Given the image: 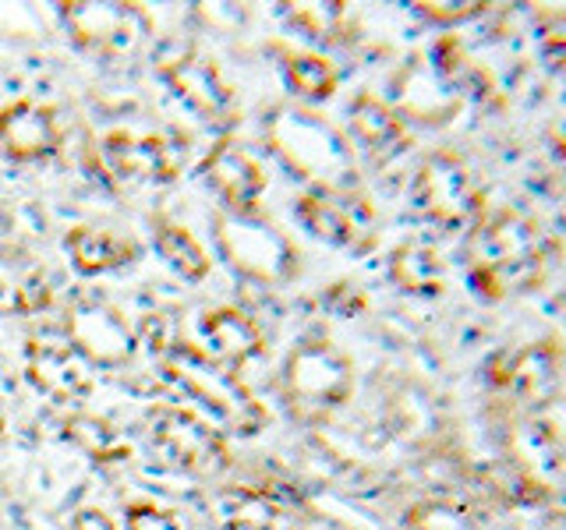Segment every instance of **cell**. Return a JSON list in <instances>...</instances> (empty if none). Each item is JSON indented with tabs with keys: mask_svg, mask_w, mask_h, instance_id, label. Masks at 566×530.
I'll return each instance as SVG.
<instances>
[{
	"mask_svg": "<svg viewBox=\"0 0 566 530\" xmlns=\"http://www.w3.org/2000/svg\"><path fill=\"white\" fill-rule=\"evenodd\" d=\"M128 530H185V527L170 509H159L153 502H135L128 506Z\"/></svg>",
	"mask_w": 566,
	"mask_h": 530,
	"instance_id": "cell-27",
	"label": "cell"
},
{
	"mask_svg": "<svg viewBox=\"0 0 566 530\" xmlns=\"http://www.w3.org/2000/svg\"><path fill=\"white\" fill-rule=\"evenodd\" d=\"M67 340L78 347L82 358L99 364H128L135 358V332L124 318L99 300L75 305L67 315Z\"/></svg>",
	"mask_w": 566,
	"mask_h": 530,
	"instance_id": "cell-12",
	"label": "cell"
},
{
	"mask_svg": "<svg viewBox=\"0 0 566 530\" xmlns=\"http://www.w3.org/2000/svg\"><path fill=\"white\" fill-rule=\"evenodd\" d=\"M407 527L411 530H474L468 512L457 506H447V502H424V506L411 509Z\"/></svg>",
	"mask_w": 566,
	"mask_h": 530,
	"instance_id": "cell-26",
	"label": "cell"
},
{
	"mask_svg": "<svg viewBox=\"0 0 566 530\" xmlns=\"http://www.w3.org/2000/svg\"><path fill=\"white\" fill-rule=\"evenodd\" d=\"M106 159L120 177L135 181H174L185 163V149L167 135H128L114 131L103 141Z\"/></svg>",
	"mask_w": 566,
	"mask_h": 530,
	"instance_id": "cell-13",
	"label": "cell"
},
{
	"mask_svg": "<svg viewBox=\"0 0 566 530\" xmlns=\"http://www.w3.org/2000/svg\"><path fill=\"white\" fill-rule=\"evenodd\" d=\"M336 18H340V8H301L297 11V22L308 29V35H318V40H326V32L336 25Z\"/></svg>",
	"mask_w": 566,
	"mask_h": 530,
	"instance_id": "cell-28",
	"label": "cell"
},
{
	"mask_svg": "<svg viewBox=\"0 0 566 530\" xmlns=\"http://www.w3.org/2000/svg\"><path fill=\"white\" fill-rule=\"evenodd\" d=\"M553 265V241L545 230L521 216V212H500L478 223L471 244V283L485 297H506L535 290Z\"/></svg>",
	"mask_w": 566,
	"mask_h": 530,
	"instance_id": "cell-1",
	"label": "cell"
},
{
	"mask_svg": "<svg viewBox=\"0 0 566 530\" xmlns=\"http://www.w3.org/2000/svg\"><path fill=\"white\" fill-rule=\"evenodd\" d=\"M297 216L315 237L340 244V247H365L371 241V223H376V212H371L365 199L347 191H333V188L301 194Z\"/></svg>",
	"mask_w": 566,
	"mask_h": 530,
	"instance_id": "cell-10",
	"label": "cell"
},
{
	"mask_svg": "<svg viewBox=\"0 0 566 530\" xmlns=\"http://www.w3.org/2000/svg\"><path fill=\"white\" fill-rule=\"evenodd\" d=\"M217 241L223 258L234 265L238 273L259 283H283L297 269L291 241L280 234L276 226L252 220V216H220L217 220Z\"/></svg>",
	"mask_w": 566,
	"mask_h": 530,
	"instance_id": "cell-5",
	"label": "cell"
},
{
	"mask_svg": "<svg viewBox=\"0 0 566 530\" xmlns=\"http://www.w3.org/2000/svg\"><path fill=\"white\" fill-rule=\"evenodd\" d=\"M67 252L75 269L85 276H96L106 269H117V265L135 258V244L128 237L114 234V230H93V226H78L67 234Z\"/></svg>",
	"mask_w": 566,
	"mask_h": 530,
	"instance_id": "cell-20",
	"label": "cell"
},
{
	"mask_svg": "<svg viewBox=\"0 0 566 530\" xmlns=\"http://www.w3.org/2000/svg\"><path fill=\"white\" fill-rule=\"evenodd\" d=\"M64 432L85 456H93L96 464H120V459L132 456V442L124 438L120 428H114L106 417L75 414L64 421Z\"/></svg>",
	"mask_w": 566,
	"mask_h": 530,
	"instance_id": "cell-22",
	"label": "cell"
},
{
	"mask_svg": "<svg viewBox=\"0 0 566 530\" xmlns=\"http://www.w3.org/2000/svg\"><path fill=\"white\" fill-rule=\"evenodd\" d=\"M64 18L75 43L103 57H128L146 40V18L132 4H67Z\"/></svg>",
	"mask_w": 566,
	"mask_h": 530,
	"instance_id": "cell-9",
	"label": "cell"
},
{
	"mask_svg": "<svg viewBox=\"0 0 566 530\" xmlns=\"http://www.w3.org/2000/svg\"><path fill=\"white\" fill-rule=\"evenodd\" d=\"M156 71L167 78V85L181 96L195 114H202L209 120H220L230 114L234 96H230L227 82L220 78V71L212 67L202 53H195L188 43H167L156 53Z\"/></svg>",
	"mask_w": 566,
	"mask_h": 530,
	"instance_id": "cell-8",
	"label": "cell"
},
{
	"mask_svg": "<svg viewBox=\"0 0 566 530\" xmlns=\"http://www.w3.org/2000/svg\"><path fill=\"white\" fill-rule=\"evenodd\" d=\"M389 276L407 294H436L442 287V262L429 244H403L389 258Z\"/></svg>",
	"mask_w": 566,
	"mask_h": 530,
	"instance_id": "cell-23",
	"label": "cell"
},
{
	"mask_svg": "<svg viewBox=\"0 0 566 530\" xmlns=\"http://www.w3.org/2000/svg\"><path fill=\"white\" fill-rule=\"evenodd\" d=\"M283 75H287V85L301 99H326L336 88L333 64L315 57V53H291L287 64H283Z\"/></svg>",
	"mask_w": 566,
	"mask_h": 530,
	"instance_id": "cell-25",
	"label": "cell"
},
{
	"mask_svg": "<svg viewBox=\"0 0 566 530\" xmlns=\"http://www.w3.org/2000/svg\"><path fill=\"white\" fill-rule=\"evenodd\" d=\"M545 64L553 67V75L566 85V35H553L545 43Z\"/></svg>",
	"mask_w": 566,
	"mask_h": 530,
	"instance_id": "cell-31",
	"label": "cell"
},
{
	"mask_svg": "<svg viewBox=\"0 0 566 530\" xmlns=\"http://www.w3.org/2000/svg\"><path fill=\"white\" fill-rule=\"evenodd\" d=\"M0 432H4V411H0Z\"/></svg>",
	"mask_w": 566,
	"mask_h": 530,
	"instance_id": "cell-32",
	"label": "cell"
},
{
	"mask_svg": "<svg viewBox=\"0 0 566 530\" xmlns=\"http://www.w3.org/2000/svg\"><path fill=\"white\" fill-rule=\"evenodd\" d=\"M350 128L358 135V141L376 156L397 152L403 146V120L394 106H386L376 96H358L350 106Z\"/></svg>",
	"mask_w": 566,
	"mask_h": 530,
	"instance_id": "cell-21",
	"label": "cell"
},
{
	"mask_svg": "<svg viewBox=\"0 0 566 530\" xmlns=\"http://www.w3.org/2000/svg\"><path fill=\"white\" fill-rule=\"evenodd\" d=\"M0 149L18 163H32L57 149V120L40 103H11L0 110Z\"/></svg>",
	"mask_w": 566,
	"mask_h": 530,
	"instance_id": "cell-15",
	"label": "cell"
},
{
	"mask_svg": "<svg viewBox=\"0 0 566 530\" xmlns=\"http://www.w3.org/2000/svg\"><path fill=\"white\" fill-rule=\"evenodd\" d=\"M195 336H199V343L191 347L202 350L217 364H241L262 353V329L255 326L252 315H244L238 308L202 311L199 322H195Z\"/></svg>",
	"mask_w": 566,
	"mask_h": 530,
	"instance_id": "cell-14",
	"label": "cell"
},
{
	"mask_svg": "<svg viewBox=\"0 0 566 530\" xmlns=\"http://www.w3.org/2000/svg\"><path fill=\"white\" fill-rule=\"evenodd\" d=\"M270 138L276 152L287 159L297 173L312 177V181H323L333 191H344V181L354 173L350 146L333 124H326L315 114L280 110L270 120Z\"/></svg>",
	"mask_w": 566,
	"mask_h": 530,
	"instance_id": "cell-4",
	"label": "cell"
},
{
	"mask_svg": "<svg viewBox=\"0 0 566 530\" xmlns=\"http://www.w3.org/2000/svg\"><path fill=\"white\" fill-rule=\"evenodd\" d=\"M156 247H159V255H164L185 279H202L209 273V265H212L209 255H206V247L177 223H159L156 226Z\"/></svg>",
	"mask_w": 566,
	"mask_h": 530,
	"instance_id": "cell-24",
	"label": "cell"
},
{
	"mask_svg": "<svg viewBox=\"0 0 566 530\" xmlns=\"http://www.w3.org/2000/svg\"><path fill=\"white\" fill-rule=\"evenodd\" d=\"M206 177L212 191H217L234 212L252 209L265 188V173L259 167V159L248 149H241L238 141H223V146L212 149L206 163Z\"/></svg>",
	"mask_w": 566,
	"mask_h": 530,
	"instance_id": "cell-16",
	"label": "cell"
},
{
	"mask_svg": "<svg viewBox=\"0 0 566 530\" xmlns=\"http://www.w3.org/2000/svg\"><path fill=\"white\" fill-rule=\"evenodd\" d=\"M164 375L174 389H181L185 396L199 400L209 414H217L230 432L252 435L265 421L259 400L248 393V385L234 371H227V364L206 358L191 343L164 347Z\"/></svg>",
	"mask_w": 566,
	"mask_h": 530,
	"instance_id": "cell-2",
	"label": "cell"
},
{
	"mask_svg": "<svg viewBox=\"0 0 566 530\" xmlns=\"http://www.w3.org/2000/svg\"><path fill=\"white\" fill-rule=\"evenodd\" d=\"M415 202L439 226H474L482 216V191L471 170L450 152H436L421 163L415 177Z\"/></svg>",
	"mask_w": 566,
	"mask_h": 530,
	"instance_id": "cell-6",
	"label": "cell"
},
{
	"mask_svg": "<svg viewBox=\"0 0 566 530\" xmlns=\"http://www.w3.org/2000/svg\"><path fill=\"white\" fill-rule=\"evenodd\" d=\"M50 305L46 273L18 247H0V311L32 315Z\"/></svg>",
	"mask_w": 566,
	"mask_h": 530,
	"instance_id": "cell-18",
	"label": "cell"
},
{
	"mask_svg": "<svg viewBox=\"0 0 566 530\" xmlns=\"http://www.w3.org/2000/svg\"><path fill=\"white\" fill-rule=\"evenodd\" d=\"M149 435L156 442V449L181 470L212 477L230 464L223 438L206 421L181 411V406H153Z\"/></svg>",
	"mask_w": 566,
	"mask_h": 530,
	"instance_id": "cell-7",
	"label": "cell"
},
{
	"mask_svg": "<svg viewBox=\"0 0 566 530\" xmlns=\"http://www.w3.org/2000/svg\"><path fill=\"white\" fill-rule=\"evenodd\" d=\"M209 520L217 530H280V506L252 488H223L212 495Z\"/></svg>",
	"mask_w": 566,
	"mask_h": 530,
	"instance_id": "cell-19",
	"label": "cell"
},
{
	"mask_svg": "<svg viewBox=\"0 0 566 530\" xmlns=\"http://www.w3.org/2000/svg\"><path fill=\"white\" fill-rule=\"evenodd\" d=\"M418 11L432 22H464L482 11V4H418Z\"/></svg>",
	"mask_w": 566,
	"mask_h": 530,
	"instance_id": "cell-29",
	"label": "cell"
},
{
	"mask_svg": "<svg viewBox=\"0 0 566 530\" xmlns=\"http://www.w3.org/2000/svg\"><path fill=\"white\" fill-rule=\"evenodd\" d=\"M71 530H117V523L103 509H78L75 520H71Z\"/></svg>",
	"mask_w": 566,
	"mask_h": 530,
	"instance_id": "cell-30",
	"label": "cell"
},
{
	"mask_svg": "<svg viewBox=\"0 0 566 530\" xmlns=\"http://www.w3.org/2000/svg\"><path fill=\"white\" fill-rule=\"evenodd\" d=\"M503 364L506 371H492V379L527 403H545L559 389V353L548 343L503 353Z\"/></svg>",
	"mask_w": 566,
	"mask_h": 530,
	"instance_id": "cell-17",
	"label": "cell"
},
{
	"mask_svg": "<svg viewBox=\"0 0 566 530\" xmlns=\"http://www.w3.org/2000/svg\"><path fill=\"white\" fill-rule=\"evenodd\" d=\"M354 389V368L350 358L333 347L323 336L301 340L287 364H283V396L294 406L297 417L318 421L329 411H336L340 403H347Z\"/></svg>",
	"mask_w": 566,
	"mask_h": 530,
	"instance_id": "cell-3",
	"label": "cell"
},
{
	"mask_svg": "<svg viewBox=\"0 0 566 530\" xmlns=\"http://www.w3.org/2000/svg\"><path fill=\"white\" fill-rule=\"evenodd\" d=\"M29 382L57 403L82 400L93 389V371L67 336H35L25 347Z\"/></svg>",
	"mask_w": 566,
	"mask_h": 530,
	"instance_id": "cell-11",
	"label": "cell"
}]
</instances>
